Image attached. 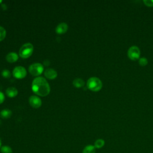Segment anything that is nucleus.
<instances>
[{
    "instance_id": "obj_14",
    "label": "nucleus",
    "mask_w": 153,
    "mask_h": 153,
    "mask_svg": "<svg viewBox=\"0 0 153 153\" xmlns=\"http://www.w3.org/2000/svg\"><path fill=\"white\" fill-rule=\"evenodd\" d=\"M105 144V140L103 139H98L95 140L94 143V146L96 149H100L104 146Z\"/></svg>"
},
{
    "instance_id": "obj_17",
    "label": "nucleus",
    "mask_w": 153,
    "mask_h": 153,
    "mask_svg": "<svg viewBox=\"0 0 153 153\" xmlns=\"http://www.w3.org/2000/svg\"><path fill=\"white\" fill-rule=\"evenodd\" d=\"M148 63V59L146 57H140L139 59V64L141 66H145L146 65H147Z\"/></svg>"
},
{
    "instance_id": "obj_1",
    "label": "nucleus",
    "mask_w": 153,
    "mask_h": 153,
    "mask_svg": "<svg viewBox=\"0 0 153 153\" xmlns=\"http://www.w3.org/2000/svg\"><path fill=\"white\" fill-rule=\"evenodd\" d=\"M32 90L36 95L44 97L50 93V86L45 78L38 76L32 82Z\"/></svg>"
},
{
    "instance_id": "obj_12",
    "label": "nucleus",
    "mask_w": 153,
    "mask_h": 153,
    "mask_svg": "<svg viewBox=\"0 0 153 153\" xmlns=\"http://www.w3.org/2000/svg\"><path fill=\"white\" fill-rule=\"evenodd\" d=\"M12 115V112L9 109H4L1 111L0 115L2 118L7 119L9 118Z\"/></svg>"
},
{
    "instance_id": "obj_13",
    "label": "nucleus",
    "mask_w": 153,
    "mask_h": 153,
    "mask_svg": "<svg viewBox=\"0 0 153 153\" xmlns=\"http://www.w3.org/2000/svg\"><path fill=\"white\" fill-rule=\"evenodd\" d=\"M96 152V148L94 145H86L82 151V153H95Z\"/></svg>"
},
{
    "instance_id": "obj_9",
    "label": "nucleus",
    "mask_w": 153,
    "mask_h": 153,
    "mask_svg": "<svg viewBox=\"0 0 153 153\" xmlns=\"http://www.w3.org/2000/svg\"><path fill=\"white\" fill-rule=\"evenodd\" d=\"M68 29V26L67 23L62 22L59 23L56 27V32L58 34H63L66 32Z\"/></svg>"
},
{
    "instance_id": "obj_21",
    "label": "nucleus",
    "mask_w": 153,
    "mask_h": 153,
    "mask_svg": "<svg viewBox=\"0 0 153 153\" xmlns=\"http://www.w3.org/2000/svg\"><path fill=\"white\" fill-rule=\"evenodd\" d=\"M4 100H5L4 94L2 92L0 91V104L4 102Z\"/></svg>"
},
{
    "instance_id": "obj_16",
    "label": "nucleus",
    "mask_w": 153,
    "mask_h": 153,
    "mask_svg": "<svg viewBox=\"0 0 153 153\" xmlns=\"http://www.w3.org/2000/svg\"><path fill=\"white\" fill-rule=\"evenodd\" d=\"M0 150L1 153H13L12 148L8 145L2 146Z\"/></svg>"
},
{
    "instance_id": "obj_5",
    "label": "nucleus",
    "mask_w": 153,
    "mask_h": 153,
    "mask_svg": "<svg viewBox=\"0 0 153 153\" xmlns=\"http://www.w3.org/2000/svg\"><path fill=\"white\" fill-rule=\"evenodd\" d=\"M44 71V66L40 63H35L30 65L29 67V72L35 76L40 75Z\"/></svg>"
},
{
    "instance_id": "obj_6",
    "label": "nucleus",
    "mask_w": 153,
    "mask_h": 153,
    "mask_svg": "<svg viewBox=\"0 0 153 153\" xmlns=\"http://www.w3.org/2000/svg\"><path fill=\"white\" fill-rule=\"evenodd\" d=\"M27 75L26 69L22 66H18L14 68L13 71V75L17 79H23Z\"/></svg>"
},
{
    "instance_id": "obj_11",
    "label": "nucleus",
    "mask_w": 153,
    "mask_h": 153,
    "mask_svg": "<svg viewBox=\"0 0 153 153\" xmlns=\"http://www.w3.org/2000/svg\"><path fill=\"white\" fill-rule=\"evenodd\" d=\"M6 94L8 96V97L12 98L16 97L17 95L18 91L15 87H10L6 90Z\"/></svg>"
},
{
    "instance_id": "obj_4",
    "label": "nucleus",
    "mask_w": 153,
    "mask_h": 153,
    "mask_svg": "<svg viewBox=\"0 0 153 153\" xmlns=\"http://www.w3.org/2000/svg\"><path fill=\"white\" fill-rule=\"evenodd\" d=\"M140 51L136 45L131 46L127 50V56L131 60H137L140 59Z\"/></svg>"
},
{
    "instance_id": "obj_8",
    "label": "nucleus",
    "mask_w": 153,
    "mask_h": 153,
    "mask_svg": "<svg viewBox=\"0 0 153 153\" xmlns=\"http://www.w3.org/2000/svg\"><path fill=\"white\" fill-rule=\"evenodd\" d=\"M44 75L49 79H54L57 76V73L56 71L52 68H47L44 71Z\"/></svg>"
},
{
    "instance_id": "obj_23",
    "label": "nucleus",
    "mask_w": 153,
    "mask_h": 153,
    "mask_svg": "<svg viewBox=\"0 0 153 153\" xmlns=\"http://www.w3.org/2000/svg\"><path fill=\"white\" fill-rule=\"evenodd\" d=\"M2 2V1H0V3H1Z\"/></svg>"
},
{
    "instance_id": "obj_22",
    "label": "nucleus",
    "mask_w": 153,
    "mask_h": 153,
    "mask_svg": "<svg viewBox=\"0 0 153 153\" xmlns=\"http://www.w3.org/2000/svg\"><path fill=\"white\" fill-rule=\"evenodd\" d=\"M2 146V142H1V138H0V148H1Z\"/></svg>"
},
{
    "instance_id": "obj_15",
    "label": "nucleus",
    "mask_w": 153,
    "mask_h": 153,
    "mask_svg": "<svg viewBox=\"0 0 153 153\" xmlns=\"http://www.w3.org/2000/svg\"><path fill=\"white\" fill-rule=\"evenodd\" d=\"M72 83L74 86L76 88H81L84 85V81L81 78H75Z\"/></svg>"
},
{
    "instance_id": "obj_7",
    "label": "nucleus",
    "mask_w": 153,
    "mask_h": 153,
    "mask_svg": "<svg viewBox=\"0 0 153 153\" xmlns=\"http://www.w3.org/2000/svg\"><path fill=\"white\" fill-rule=\"evenodd\" d=\"M29 102L30 105L34 108H38L41 107L42 105V101L39 97L36 96H31L29 99Z\"/></svg>"
},
{
    "instance_id": "obj_19",
    "label": "nucleus",
    "mask_w": 153,
    "mask_h": 153,
    "mask_svg": "<svg viewBox=\"0 0 153 153\" xmlns=\"http://www.w3.org/2000/svg\"><path fill=\"white\" fill-rule=\"evenodd\" d=\"M2 76L5 78H8L11 76V72L8 69H4L1 72Z\"/></svg>"
},
{
    "instance_id": "obj_20",
    "label": "nucleus",
    "mask_w": 153,
    "mask_h": 153,
    "mask_svg": "<svg viewBox=\"0 0 153 153\" xmlns=\"http://www.w3.org/2000/svg\"><path fill=\"white\" fill-rule=\"evenodd\" d=\"M143 2L147 7H153V0H143Z\"/></svg>"
},
{
    "instance_id": "obj_2",
    "label": "nucleus",
    "mask_w": 153,
    "mask_h": 153,
    "mask_svg": "<svg viewBox=\"0 0 153 153\" xmlns=\"http://www.w3.org/2000/svg\"><path fill=\"white\" fill-rule=\"evenodd\" d=\"M102 81L96 76L90 77L87 82V88L94 92H97L100 91L102 88Z\"/></svg>"
},
{
    "instance_id": "obj_10",
    "label": "nucleus",
    "mask_w": 153,
    "mask_h": 153,
    "mask_svg": "<svg viewBox=\"0 0 153 153\" xmlns=\"http://www.w3.org/2000/svg\"><path fill=\"white\" fill-rule=\"evenodd\" d=\"M19 59L18 54L16 52H10L6 56V60L9 63H14Z\"/></svg>"
},
{
    "instance_id": "obj_3",
    "label": "nucleus",
    "mask_w": 153,
    "mask_h": 153,
    "mask_svg": "<svg viewBox=\"0 0 153 153\" xmlns=\"http://www.w3.org/2000/svg\"><path fill=\"white\" fill-rule=\"evenodd\" d=\"M33 51V47L31 43L27 42L24 44L19 50V56L23 59L29 57Z\"/></svg>"
},
{
    "instance_id": "obj_18",
    "label": "nucleus",
    "mask_w": 153,
    "mask_h": 153,
    "mask_svg": "<svg viewBox=\"0 0 153 153\" xmlns=\"http://www.w3.org/2000/svg\"><path fill=\"white\" fill-rule=\"evenodd\" d=\"M6 36V30L5 29L0 26V41L4 39Z\"/></svg>"
}]
</instances>
